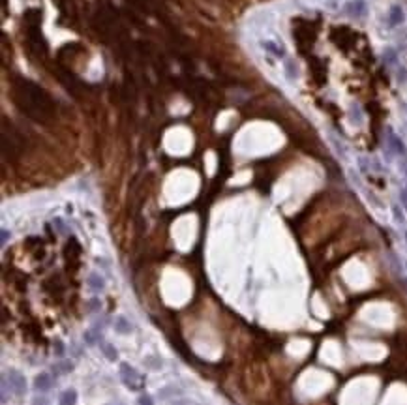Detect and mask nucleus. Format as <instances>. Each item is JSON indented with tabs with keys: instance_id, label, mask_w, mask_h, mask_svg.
<instances>
[{
	"instance_id": "obj_1",
	"label": "nucleus",
	"mask_w": 407,
	"mask_h": 405,
	"mask_svg": "<svg viewBox=\"0 0 407 405\" xmlns=\"http://www.w3.org/2000/svg\"><path fill=\"white\" fill-rule=\"evenodd\" d=\"M13 100L23 113L38 122L54 117V101L51 96L28 79H17L13 85Z\"/></svg>"
},
{
	"instance_id": "obj_2",
	"label": "nucleus",
	"mask_w": 407,
	"mask_h": 405,
	"mask_svg": "<svg viewBox=\"0 0 407 405\" xmlns=\"http://www.w3.org/2000/svg\"><path fill=\"white\" fill-rule=\"evenodd\" d=\"M2 381L10 384V392H13L17 398L25 396V392H27V379H25V375H23L19 370H13V368H11V370H8V372H4Z\"/></svg>"
},
{
	"instance_id": "obj_3",
	"label": "nucleus",
	"mask_w": 407,
	"mask_h": 405,
	"mask_svg": "<svg viewBox=\"0 0 407 405\" xmlns=\"http://www.w3.org/2000/svg\"><path fill=\"white\" fill-rule=\"evenodd\" d=\"M120 377H122V383H124L130 390L139 392V390L143 388V377L137 373V370L134 368V366H130V364H126V362L120 364Z\"/></svg>"
},
{
	"instance_id": "obj_4",
	"label": "nucleus",
	"mask_w": 407,
	"mask_h": 405,
	"mask_svg": "<svg viewBox=\"0 0 407 405\" xmlns=\"http://www.w3.org/2000/svg\"><path fill=\"white\" fill-rule=\"evenodd\" d=\"M143 366L148 372H160V370H163V360L156 353H148L143 356Z\"/></svg>"
},
{
	"instance_id": "obj_5",
	"label": "nucleus",
	"mask_w": 407,
	"mask_h": 405,
	"mask_svg": "<svg viewBox=\"0 0 407 405\" xmlns=\"http://www.w3.org/2000/svg\"><path fill=\"white\" fill-rule=\"evenodd\" d=\"M182 388L180 386H177V384H165V386H162L160 390H158V396H160V400H175V398H182Z\"/></svg>"
},
{
	"instance_id": "obj_6",
	"label": "nucleus",
	"mask_w": 407,
	"mask_h": 405,
	"mask_svg": "<svg viewBox=\"0 0 407 405\" xmlns=\"http://www.w3.org/2000/svg\"><path fill=\"white\" fill-rule=\"evenodd\" d=\"M53 386V377L49 375V373H38L36 377H34V390H38V392H47V390H51Z\"/></svg>"
},
{
	"instance_id": "obj_7",
	"label": "nucleus",
	"mask_w": 407,
	"mask_h": 405,
	"mask_svg": "<svg viewBox=\"0 0 407 405\" xmlns=\"http://www.w3.org/2000/svg\"><path fill=\"white\" fill-rule=\"evenodd\" d=\"M345 11L351 15V17H364L366 15V2L364 0H351L347 6H345Z\"/></svg>"
},
{
	"instance_id": "obj_8",
	"label": "nucleus",
	"mask_w": 407,
	"mask_h": 405,
	"mask_svg": "<svg viewBox=\"0 0 407 405\" xmlns=\"http://www.w3.org/2000/svg\"><path fill=\"white\" fill-rule=\"evenodd\" d=\"M113 327H115V332H118L120 336H128V334H132V330H134V325L130 323V319H126L124 315L115 317Z\"/></svg>"
},
{
	"instance_id": "obj_9",
	"label": "nucleus",
	"mask_w": 407,
	"mask_h": 405,
	"mask_svg": "<svg viewBox=\"0 0 407 405\" xmlns=\"http://www.w3.org/2000/svg\"><path fill=\"white\" fill-rule=\"evenodd\" d=\"M86 283H88V287L92 289L94 293H102L105 289V279L98 272H92V274H88V278H86Z\"/></svg>"
},
{
	"instance_id": "obj_10",
	"label": "nucleus",
	"mask_w": 407,
	"mask_h": 405,
	"mask_svg": "<svg viewBox=\"0 0 407 405\" xmlns=\"http://www.w3.org/2000/svg\"><path fill=\"white\" fill-rule=\"evenodd\" d=\"M77 390L75 388H66L60 398H58V405H77Z\"/></svg>"
},
{
	"instance_id": "obj_11",
	"label": "nucleus",
	"mask_w": 407,
	"mask_h": 405,
	"mask_svg": "<svg viewBox=\"0 0 407 405\" xmlns=\"http://www.w3.org/2000/svg\"><path fill=\"white\" fill-rule=\"evenodd\" d=\"M100 349H102L104 356L109 360V362H116V360H118V351H116L109 341H102V343H100Z\"/></svg>"
},
{
	"instance_id": "obj_12",
	"label": "nucleus",
	"mask_w": 407,
	"mask_h": 405,
	"mask_svg": "<svg viewBox=\"0 0 407 405\" xmlns=\"http://www.w3.org/2000/svg\"><path fill=\"white\" fill-rule=\"evenodd\" d=\"M72 370H73V364H70V362H56V366H53V373H54V375L70 373Z\"/></svg>"
},
{
	"instance_id": "obj_13",
	"label": "nucleus",
	"mask_w": 407,
	"mask_h": 405,
	"mask_svg": "<svg viewBox=\"0 0 407 405\" xmlns=\"http://www.w3.org/2000/svg\"><path fill=\"white\" fill-rule=\"evenodd\" d=\"M53 353H54V356H58V358H62L64 354H66V347H64L62 340H54V343H53Z\"/></svg>"
},
{
	"instance_id": "obj_14",
	"label": "nucleus",
	"mask_w": 407,
	"mask_h": 405,
	"mask_svg": "<svg viewBox=\"0 0 407 405\" xmlns=\"http://www.w3.org/2000/svg\"><path fill=\"white\" fill-rule=\"evenodd\" d=\"M402 21H404V13H402V10L398 6H394L392 11H390V25H398Z\"/></svg>"
},
{
	"instance_id": "obj_15",
	"label": "nucleus",
	"mask_w": 407,
	"mask_h": 405,
	"mask_svg": "<svg viewBox=\"0 0 407 405\" xmlns=\"http://www.w3.org/2000/svg\"><path fill=\"white\" fill-rule=\"evenodd\" d=\"M137 404L139 405H154V400H152L148 394H141L139 396V400H137Z\"/></svg>"
},
{
	"instance_id": "obj_16",
	"label": "nucleus",
	"mask_w": 407,
	"mask_h": 405,
	"mask_svg": "<svg viewBox=\"0 0 407 405\" xmlns=\"http://www.w3.org/2000/svg\"><path fill=\"white\" fill-rule=\"evenodd\" d=\"M88 309H90V311H100V309H102V302H100L98 299H92L90 302H88Z\"/></svg>"
},
{
	"instance_id": "obj_17",
	"label": "nucleus",
	"mask_w": 407,
	"mask_h": 405,
	"mask_svg": "<svg viewBox=\"0 0 407 405\" xmlns=\"http://www.w3.org/2000/svg\"><path fill=\"white\" fill-rule=\"evenodd\" d=\"M32 405H49V400H47L45 396H36V398L32 400Z\"/></svg>"
},
{
	"instance_id": "obj_18",
	"label": "nucleus",
	"mask_w": 407,
	"mask_h": 405,
	"mask_svg": "<svg viewBox=\"0 0 407 405\" xmlns=\"http://www.w3.org/2000/svg\"><path fill=\"white\" fill-rule=\"evenodd\" d=\"M392 212H394V218H396L398 224H404V216H402V212H400V208H398V206L392 208Z\"/></svg>"
},
{
	"instance_id": "obj_19",
	"label": "nucleus",
	"mask_w": 407,
	"mask_h": 405,
	"mask_svg": "<svg viewBox=\"0 0 407 405\" xmlns=\"http://www.w3.org/2000/svg\"><path fill=\"white\" fill-rule=\"evenodd\" d=\"M171 405H191L188 402V400H184V398H175V400H171Z\"/></svg>"
},
{
	"instance_id": "obj_20",
	"label": "nucleus",
	"mask_w": 407,
	"mask_h": 405,
	"mask_svg": "<svg viewBox=\"0 0 407 405\" xmlns=\"http://www.w3.org/2000/svg\"><path fill=\"white\" fill-rule=\"evenodd\" d=\"M11 236V233L10 231H6V229H2V240H0V242H2V246L6 244V242H8V238H10Z\"/></svg>"
},
{
	"instance_id": "obj_21",
	"label": "nucleus",
	"mask_w": 407,
	"mask_h": 405,
	"mask_svg": "<svg viewBox=\"0 0 407 405\" xmlns=\"http://www.w3.org/2000/svg\"><path fill=\"white\" fill-rule=\"evenodd\" d=\"M402 202H404V206L407 208V188L402 192Z\"/></svg>"
},
{
	"instance_id": "obj_22",
	"label": "nucleus",
	"mask_w": 407,
	"mask_h": 405,
	"mask_svg": "<svg viewBox=\"0 0 407 405\" xmlns=\"http://www.w3.org/2000/svg\"><path fill=\"white\" fill-rule=\"evenodd\" d=\"M404 236H406V242H407V229L404 231Z\"/></svg>"
},
{
	"instance_id": "obj_23",
	"label": "nucleus",
	"mask_w": 407,
	"mask_h": 405,
	"mask_svg": "<svg viewBox=\"0 0 407 405\" xmlns=\"http://www.w3.org/2000/svg\"><path fill=\"white\" fill-rule=\"evenodd\" d=\"M105 405H124V404H105Z\"/></svg>"
}]
</instances>
